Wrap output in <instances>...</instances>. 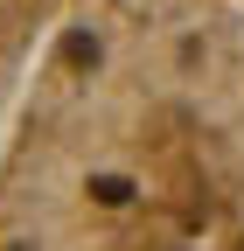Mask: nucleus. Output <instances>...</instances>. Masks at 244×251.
<instances>
[{"mask_svg":"<svg viewBox=\"0 0 244 251\" xmlns=\"http://www.w3.org/2000/svg\"><path fill=\"white\" fill-rule=\"evenodd\" d=\"M70 0H0V147L14 133V112L28 98L35 70L49 63L56 35L70 28Z\"/></svg>","mask_w":244,"mask_h":251,"instance_id":"f03ea898","label":"nucleus"},{"mask_svg":"<svg viewBox=\"0 0 244 251\" xmlns=\"http://www.w3.org/2000/svg\"><path fill=\"white\" fill-rule=\"evenodd\" d=\"M0 251H244V7L84 0L0 147Z\"/></svg>","mask_w":244,"mask_h":251,"instance_id":"f257e3e1","label":"nucleus"}]
</instances>
